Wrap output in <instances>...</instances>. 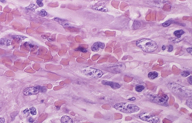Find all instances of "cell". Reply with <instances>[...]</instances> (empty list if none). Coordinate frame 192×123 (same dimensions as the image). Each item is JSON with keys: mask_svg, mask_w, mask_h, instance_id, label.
Wrapping results in <instances>:
<instances>
[{"mask_svg": "<svg viewBox=\"0 0 192 123\" xmlns=\"http://www.w3.org/2000/svg\"><path fill=\"white\" fill-rule=\"evenodd\" d=\"M136 45L146 53H152L158 48L157 44L154 41L147 39H143L137 41Z\"/></svg>", "mask_w": 192, "mask_h": 123, "instance_id": "6da1fadb", "label": "cell"}, {"mask_svg": "<svg viewBox=\"0 0 192 123\" xmlns=\"http://www.w3.org/2000/svg\"><path fill=\"white\" fill-rule=\"evenodd\" d=\"M114 108L117 111L125 113H133L139 111L140 108L134 104L127 102H120L114 105Z\"/></svg>", "mask_w": 192, "mask_h": 123, "instance_id": "7a4b0ae2", "label": "cell"}, {"mask_svg": "<svg viewBox=\"0 0 192 123\" xmlns=\"http://www.w3.org/2000/svg\"><path fill=\"white\" fill-rule=\"evenodd\" d=\"M168 88L175 94L186 97H191V90L180 85L175 83H170L168 85Z\"/></svg>", "mask_w": 192, "mask_h": 123, "instance_id": "3957f363", "label": "cell"}, {"mask_svg": "<svg viewBox=\"0 0 192 123\" xmlns=\"http://www.w3.org/2000/svg\"><path fill=\"white\" fill-rule=\"evenodd\" d=\"M147 98L151 102L158 105H168L169 97L166 94H149Z\"/></svg>", "mask_w": 192, "mask_h": 123, "instance_id": "277c9868", "label": "cell"}, {"mask_svg": "<svg viewBox=\"0 0 192 123\" xmlns=\"http://www.w3.org/2000/svg\"><path fill=\"white\" fill-rule=\"evenodd\" d=\"M82 72L88 77L94 79H99L103 75L102 71L90 67H86L84 68Z\"/></svg>", "mask_w": 192, "mask_h": 123, "instance_id": "5b68a950", "label": "cell"}, {"mask_svg": "<svg viewBox=\"0 0 192 123\" xmlns=\"http://www.w3.org/2000/svg\"><path fill=\"white\" fill-rule=\"evenodd\" d=\"M139 118L144 121L150 123H157L159 121L158 117L147 113H143L139 115Z\"/></svg>", "mask_w": 192, "mask_h": 123, "instance_id": "8992f818", "label": "cell"}, {"mask_svg": "<svg viewBox=\"0 0 192 123\" xmlns=\"http://www.w3.org/2000/svg\"><path fill=\"white\" fill-rule=\"evenodd\" d=\"M39 90L37 87H32L25 88L23 91L25 95L28 96L31 95H36L39 93Z\"/></svg>", "mask_w": 192, "mask_h": 123, "instance_id": "52a82bcc", "label": "cell"}, {"mask_svg": "<svg viewBox=\"0 0 192 123\" xmlns=\"http://www.w3.org/2000/svg\"><path fill=\"white\" fill-rule=\"evenodd\" d=\"M102 84L105 85H108L112 89L116 90L120 88L121 85L117 83L114 82H113L109 81H102Z\"/></svg>", "mask_w": 192, "mask_h": 123, "instance_id": "ba28073f", "label": "cell"}, {"mask_svg": "<svg viewBox=\"0 0 192 123\" xmlns=\"http://www.w3.org/2000/svg\"><path fill=\"white\" fill-rule=\"evenodd\" d=\"M105 45L104 43L101 42H96L94 43L91 47V50L93 52H98L99 51L100 48L104 49Z\"/></svg>", "mask_w": 192, "mask_h": 123, "instance_id": "9c48e42d", "label": "cell"}, {"mask_svg": "<svg viewBox=\"0 0 192 123\" xmlns=\"http://www.w3.org/2000/svg\"><path fill=\"white\" fill-rule=\"evenodd\" d=\"M61 122V123H74L72 119L67 115H65L62 117Z\"/></svg>", "mask_w": 192, "mask_h": 123, "instance_id": "30bf717a", "label": "cell"}, {"mask_svg": "<svg viewBox=\"0 0 192 123\" xmlns=\"http://www.w3.org/2000/svg\"><path fill=\"white\" fill-rule=\"evenodd\" d=\"M54 20L56 22H58L63 26H66V25L67 26L68 25L67 20L63 19L58 18H54Z\"/></svg>", "mask_w": 192, "mask_h": 123, "instance_id": "8fae6325", "label": "cell"}, {"mask_svg": "<svg viewBox=\"0 0 192 123\" xmlns=\"http://www.w3.org/2000/svg\"><path fill=\"white\" fill-rule=\"evenodd\" d=\"M11 43V41L7 39L2 38L0 39V46H8Z\"/></svg>", "mask_w": 192, "mask_h": 123, "instance_id": "7c38bea8", "label": "cell"}, {"mask_svg": "<svg viewBox=\"0 0 192 123\" xmlns=\"http://www.w3.org/2000/svg\"><path fill=\"white\" fill-rule=\"evenodd\" d=\"M158 74L157 72H150L148 74V77L151 80L154 79L158 77Z\"/></svg>", "mask_w": 192, "mask_h": 123, "instance_id": "4fadbf2b", "label": "cell"}, {"mask_svg": "<svg viewBox=\"0 0 192 123\" xmlns=\"http://www.w3.org/2000/svg\"><path fill=\"white\" fill-rule=\"evenodd\" d=\"M185 33L184 31L182 30H176L174 32V34L178 38H180L182 35L184 34Z\"/></svg>", "mask_w": 192, "mask_h": 123, "instance_id": "5bb4252c", "label": "cell"}, {"mask_svg": "<svg viewBox=\"0 0 192 123\" xmlns=\"http://www.w3.org/2000/svg\"><path fill=\"white\" fill-rule=\"evenodd\" d=\"M93 9L94 10L106 12V11H105L106 9H105V7L104 6H101V5H100V6H98V5L95 6H94V7H93Z\"/></svg>", "mask_w": 192, "mask_h": 123, "instance_id": "9a60e30c", "label": "cell"}, {"mask_svg": "<svg viewBox=\"0 0 192 123\" xmlns=\"http://www.w3.org/2000/svg\"><path fill=\"white\" fill-rule=\"evenodd\" d=\"M144 88H145V87L143 85H136V87H135V90L137 92H141L142 91H143Z\"/></svg>", "mask_w": 192, "mask_h": 123, "instance_id": "2e32d148", "label": "cell"}, {"mask_svg": "<svg viewBox=\"0 0 192 123\" xmlns=\"http://www.w3.org/2000/svg\"><path fill=\"white\" fill-rule=\"evenodd\" d=\"M38 14H39V16H41L45 17L47 16V13L45 10L42 9V10H41L39 12H38Z\"/></svg>", "mask_w": 192, "mask_h": 123, "instance_id": "e0dca14e", "label": "cell"}, {"mask_svg": "<svg viewBox=\"0 0 192 123\" xmlns=\"http://www.w3.org/2000/svg\"><path fill=\"white\" fill-rule=\"evenodd\" d=\"M75 51H80L83 53H86L87 52V50L86 48L81 46L79 47L76 49Z\"/></svg>", "mask_w": 192, "mask_h": 123, "instance_id": "ac0fdd59", "label": "cell"}, {"mask_svg": "<svg viewBox=\"0 0 192 123\" xmlns=\"http://www.w3.org/2000/svg\"><path fill=\"white\" fill-rule=\"evenodd\" d=\"M30 111L31 115H36L37 114V111L35 107H32L30 109Z\"/></svg>", "mask_w": 192, "mask_h": 123, "instance_id": "d6986e66", "label": "cell"}, {"mask_svg": "<svg viewBox=\"0 0 192 123\" xmlns=\"http://www.w3.org/2000/svg\"><path fill=\"white\" fill-rule=\"evenodd\" d=\"M37 87L39 89V92H45L47 91V88L45 87L40 86H38Z\"/></svg>", "mask_w": 192, "mask_h": 123, "instance_id": "ffe728a7", "label": "cell"}, {"mask_svg": "<svg viewBox=\"0 0 192 123\" xmlns=\"http://www.w3.org/2000/svg\"><path fill=\"white\" fill-rule=\"evenodd\" d=\"M172 20H168V21H166L165 22H164L162 24V25L163 27H165L168 26L172 23Z\"/></svg>", "mask_w": 192, "mask_h": 123, "instance_id": "44dd1931", "label": "cell"}, {"mask_svg": "<svg viewBox=\"0 0 192 123\" xmlns=\"http://www.w3.org/2000/svg\"><path fill=\"white\" fill-rule=\"evenodd\" d=\"M27 8L30 9V10H32L33 11H35L37 9V7L34 4H31L30 6H29L28 7H27Z\"/></svg>", "mask_w": 192, "mask_h": 123, "instance_id": "7402d4cb", "label": "cell"}, {"mask_svg": "<svg viewBox=\"0 0 192 123\" xmlns=\"http://www.w3.org/2000/svg\"><path fill=\"white\" fill-rule=\"evenodd\" d=\"M190 75V73L187 71H184L181 73V75L182 77H187Z\"/></svg>", "mask_w": 192, "mask_h": 123, "instance_id": "603a6c76", "label": "cell"}, {"mask_svg": "<svg viewBox=\"0 0 192 123\" xmlns=\"http://www.w3.org/2000/svg\"><path fill=\"white\" fill-rule=\"evenodd\" d=\"M186 104H187V105L188 106V107H190L191 109H192V98H191V99H190L187 100Z\"/></svg>", "mask_w": 192, "mask_h": 123, "instance_id": "cb8c5ba5", "label": "cell"}, {"mask_svg": "<svg viewBox=\"0 0 192 123\" xmlns=\"http://www.w3.org/2000/svg\"><path fill=\"white\" fill-rule=\"evenodd\" d=\"M37 5L40 7H43L44 6V4H43V2H42V0H38L37 1Z\"/></svg>", "mask_w": 192, "mask_h": 123, "instance_id": "d4e9b609", "label": "cell"}, {"mask_svg": "<svg viewBox=\"0 0 192 123\" xmlns=\"http://www.w3.org/2000/svg\"><path fill=\"white\" fill-rule=\"evenodd\" d=\"M15 38H16V39H19V40H23V39H24L26 37H24V36H20V35H16V36H15L14 37Z\"/></svg>", "mask_w": 192, "mask_h": 123, "instance_id": "484cf974", "label": "cell"}, {"mask_svg": "<svg viewBox=\"0 0 192 123\" xmlns=\"http://www.w3.org/2000/svg\"><path fill=\"white\" fill-rule=\"evenodd\" d=\"M192 76H190V77H188L187 78V81L190 84V85H192Z\"/></svg>", "mask_w": 192, "mask_h": 123, "instance_id": "4316f807", "label": "cell"}, {"mask_svg": "<svg viewBox=\"0 0 192 123\" xmlns=\"http://www.w3.org/2000/svg\"><path fill=\"white\" fill-rule=\"evenodd\" d=\"M173 46L170 45V46H169V48H168V52H169V53L173 51Z\"/></svg>", "mask_w": 192, "mask_h": 123, "instance_id": "83f0119b", "label": "cell"}, {"mask_svg": "<svg viewBox=\"0 0 192 123\" xmlns=\"http://www.w3.org/2000/svg\"><path fill=\"white\" fill-rule=\"evenodd\" d=\"M23 112H24V113L26 115H28L29 114V110H28V109H25V110L23 111Z\"/></svg>", "mask_w": 192, "mask_h": 123, "instance_id": "f1b7e54d", "label": "cell"}, {"mask_svg": "<svg viewBox=\"0 0 192 123\" xmlns=\"http://www.w3.org/2000/svg\"><path fill=\"white\" fill-rule=\"evenodd\" d=\"M186 51L187 52V53H192V47L188 48L187 49Z\"/></svg>", "mask_w": 192, "mask_h": 123, "instance_id": "f546056e", "label": "cell"}, {"mask_svg": "<svg viewBox=\"0 0 192 123\" xmlns=\"http://www.w3.org/2000/svg\"><path fill=\"white\" fill-rule=\"evenodd\" d=\"M5 120L4 118L2 117H0V123H4Z\"/></svg>", "mask_w": 192, "mask_h": 123, "instance_id": "4dcf8cb0", "label": "cell"}, {"mask_svg": "<svg viewBox=\"0 0 192 123\" xmlns=\"http://www.w3.org/2000/svg\"><path fill=\"white\" fill-rule=\"evenodd\" d=\"M28 121L30 122H34V120L32 118H30L28 119Z\"/></svg>", "mask_w": 192, "mask_h": 123, "instance_id": "1f68e13d", "label": "cell"}, {"mask_svg": "<svg viewBox=\"0 0 192 123\" xmlns=\"http://www.w3.org/2000/svg\"><path fill=\"white\" fill-rule=\"evenodd\" d=\"M166 46H162V50H163V51H164V50H165L166 49Z\"/></svg>", "mask_w": 192, "mask_h": 123, "instance_id": "d6a6232c", "label": "cell"}, {"mask_svg": "<svg viewBox=\"0 0 192 123\" xmlns=\"http://www.w3.org/2000/svg\"><path fill=\"white\" fill-rule=\"evenodd\" d=\"M129 100H131V101H134V100H136V99L134 97H133L131 98V99H130Z\"/></svg>", "mask_w": 192, "mask_h": 123, "instance_id": "836d02e7", "label": "cell"}]
</instances>
